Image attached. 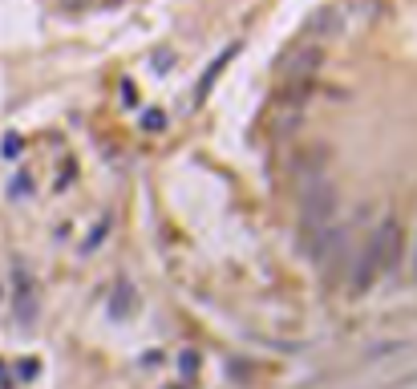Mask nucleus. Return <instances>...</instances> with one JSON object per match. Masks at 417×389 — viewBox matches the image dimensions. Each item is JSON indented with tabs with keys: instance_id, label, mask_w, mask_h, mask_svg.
Returning a JSON list of instances; mask_svg holds the SVG:
<instances>
[{
	"instance_id": "1",
	"label": "nucleus",
	"mask_w": 417,
	"mask_h": 389,
	"mask_svg": "<svg viewBox=\"0 0 417 389\" xmlns=\"http://www.w3.org/2000/svg\"><path fill=\"white\" fill-rule=\"evenodd\" d=\"M337 207H340V194L332 183H324V178L308 183L304 194H300V227H304V235L337 223Z\"/></svg>"
},
{
	"instance_id": "6",
	"label": "nucleus",
	"mask_w": 417,
	"mask_h": 389,
	"mask_svg": "<svg viewBox=\"0 0 417 389\" xmlns=\"http://www.w3.org/2000/svg\"><path fill=\"white\" fill-rule=\"evenodd\" d=\"M162 122H166V118H162L158 110H154V113H146V130H162Z\"/></svg>"
},
{
	"instance_id": "3",
	"label": "nucleus",
	"mask_w": 417,
	"mask_h": 389,
	"mask_svg": "<svg viewBox=\"0 0 417 389\" xmlns=\"http://www.w3.org/2000/svg\"><path fill=\"white\" fill-rule=\"evenodd\" d=\"M324 61V49L308 45V41H300L296 49H288L284 53V61H280V78L292 81V85H300V81H312V73L320 69Z\"/></svg>"
},
{
	"instance_id": "8",
	"label": "nucleus",
	"mask_w": 417,
	"mask_h": 389,
	"mask_svg": "<svg viewBox=\"0 0 417 389\" xmlns=\"http://www.w3.org/2000/svg\"><path fill=\"white\" fill-rule=\"evenodd\" d=\"M110 4H118V0H110Z\"/></svg>"
},
{
	"instance_id": "5",
	"label": "nucleus",
	"mask_w": 417,
	"mask_h": 389,
	"mask_svg": "<svg viewBox=\"0 0 417 389\" xmlns=\"http://www.w3.org/2000/svg\"><path fill=\"white\" fill-rule=\"evenodd\" d=\"M130 308H134V292L130 284H122V296H113V316H126Z\"/></svg>"
},
{
	"instance_id": "7",
	"label": "nucleus",
	"mask_w": 417,
	"mask_h": 389,
	"mask_svg": "<svg viewBox=\"0 0 417 389\" xmlns=\"http://www.w3.org/2000/svg\"><path fill=\"white\" fill-rule=\"evenodd\" d=\"M413 268H417V256H413Z\"/></svg>"
},
{
	"instance_id": "2",
	"label": "nucleus",
	"mask_w": 417,
	"mask_h": 389,
	"mask_svg": "<svg viewBox=\"0 0 417 389\" xmlns=\"http://www.w3.org/2000/svg\"><path fill=\"white\" fill-rule=\"evenodd\" d=\"M369 252H373V259H377V272H381V276L393 272V268L402 264V256H405V231H402V223H397V219H385V223L369 235Z\"/></svg>"
},
{
	"instance_id": "4",
	"label": "nucleus",
	"mask_w": 417,
	"mask_h": 389,
	"mask_svg": "<svg viewBox=\"0 0 417 389\" xmlns=\"http://www.w3.org/2000/svg\"><path fill=\"white\" fill-rule=\"evenodd\" d=\"M340 29H344V13H340L337 4H324V8H316V13L308 16L304 41L308 45H316V49H324L332 37H340Z\"/></svg>"
}]
</instances>
